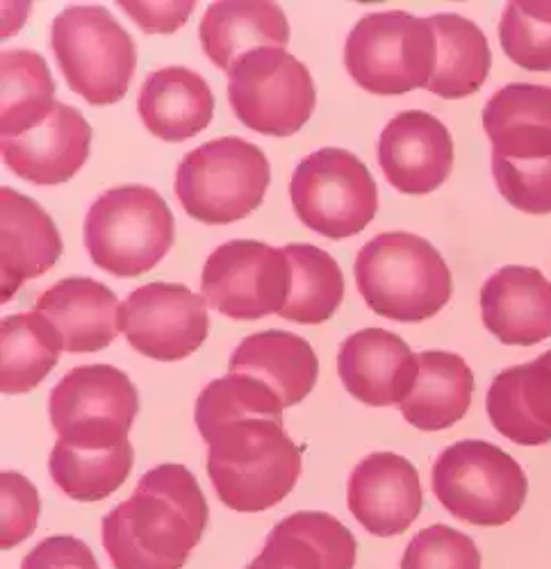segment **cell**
<instances>
[{
  "mask_svg": "<svg viewBox=\"0 0 551 569\" xmlns=\"http://www.w3.org/2000/svg\"><path fill=\"white\" fill-rule=\"evenodd\" d=\"M228 373L260 378L285 408L303 401L319 376V362L312 347L288 330H262L240 342L228 360Z\"/></svg>",
  "mask_w": 551,
  "mask_h": 569,
  "instance_id": "26",
  "label": "cell"
},
{
  "mask_svg": "<svg viewBox=\"0 0 551 569\" xmlns=\"http://www.w3.org/2000/svg\"><path fill=\"white\" fill-rule=\"evenodd\" d=\"M132 445L126 440L114 449H78L56 442L49 460L53 483L73 501L91 503L117 492L132 469Z\"/></svg>",
  "mask_w": 551,
  "mask_h": 569,
  "instance_id": "31",
  "label": "cell"
},
{
  "mask_svg": "<svg viewBox=\"0 0 551 569\" xmlns=\"http://www.w3.org/2000/svg\"><path fill=\"white\" fill-rule=\"evenodd\" d=\"M435 60L438 41L431 21L399 10L362 17L344 43L349 76L374 97H401L427 87Z\"/></svg>",
  "mask_w": 551,
  "mask_h": 569,
  "instance_id": "6",
  "label": "cell"
},
{
  "mask_svg": "<svg viewBox=\"0 0 551 569\" xmlns=\"http://www.w3.org/2000/svg\"><path fill=\"white\" fill-rule=\"evenodd\" d=\"M283 251L292 267V290L281 317L305 326L329 321L344 299L340 264L310 244H290Z\"/></svg>",
  "mask_w": 551,
  "mask_h": 569,
  "instance_id": "32",
  "label": "cell"
},
{
  "mask_svg": "<svg viewBox=\"0 0 551 569\" xmlns=\"http://www.w3.org/2000/svg\"><path fill=\"white\" fill-rule=\"evenodd\" d=\"M0 390L3 395L32 392L58 365L64 342L58 328L41 312H21L0 323Z\"/></svg>",
  "mask_w": 551,
  "mask_h": 569,
  "instance_id": "29",
  "label": "cell"
},
{
  "mask_svg": "<svg viewBox=\"0 0 551 569\" xmlns=\"http://www.w3.org/2000/svg\"><path fill=\"white\" fill-rule=\"evenodd\" d=\"M137 112L149 132L178 144L210 126L214 97L201 73L188 67H167L144 80Z\"/></svg>",
  "mask_w": 551,
  "mask_h": 569,
  "instance_id": "25",
  "label": "cell"
},
{
  "mask_svg": "<svg viewBox=\"0 0 551 569\" xmlns=\"http://www.w3.org/2000/svg\"><path fill=\"white\" fill-rule=\"evenodd\" d=\"M208 477L231 510L262 512L294 490L301 453L283 421L242 419L208 440Z\"/></svg>",
  "mask_w": 551,
  "mask_h": 569,
  "instance_id": "2",
  "label": "cell"
},
{
  "mask_svg": "<svg viewBox=\"0 0 551 569\" xmlns=\"http://www.w3.org/2000/svg\"><path fill=\"white\" fill-rule=\"evenodd\" d=\"M236 117L269 137H290L312 117L317 91L308 67L285 49H260L228 71Z\"/></svg>",
  "mask_w": 551,
  "mask_h": 569,
  "instance_id": "11",
  "label": "cell"
},
{
  "mask_svg": "<svg viewBox=\"0 0 551 569\" xmlns=\"http://www.w3.org/2000/svg\"><path fill=\"white\" fill-rule=\"evenodd\" d=\"M173 214L153 187L108 189L84 219V247L97 267L117 278L151 271L173 247Z\"/></svg>",
  "mask_w": 551,
  "mask_h": 569,
  "instance_id": "5",
  "label": "cell"
},
{
  "mask_svg": "<svg viewBox=\"0 0 551 569\" xmlns=\"http://www.w3.org/2000/svg\"><path fill=\"white\" fill-rule=\"evenodd\" d=\"M283 408L281 397L260 378L226 373L201 390L194 408V421L208 442L223 426L242 419L283 421Z\"/></svg>",
  "mask_w": 551,
  "mask_h": 569,
  "instance_id": "33",
  "label": "cell"
},
{
  "mask_svg": "<svg viewBox=\"0 0 551 569\" xmlns=\"http://www.w3.org/2000/svg\"><path fill=\"white\" fill-rule=\"evenodd\" d=\"M91 126L71 106L58 103L39 128L19 137H3V162L19 178L53 187L71 180L89 158Z\"/></svg>",
  "mask_w": 551,
  "mask_h": 569,
  "instance_id": "18",
  "label": "cell"
},
{
  "mask_svg": "<svg viewBox=\"0 0 551 569\" xmlns=\"http://www.w3.org/2000/svg\"><path fill=\"white\" fill-rule=\"evenodd\" d=\"M353 276L372 312L403 323L435 317L453 290L438 249L412 232L377 234L358 251Z\"/></svg>",
  "mask_w": 551,
  "mask_h": 569,
  "instance_id": "3",
  "label": "cell"
},
{
  "mask_svg": "<svg viewBox=\"0 0 551 569\" xmlns=\"http://www.w3.org/2000/svg\"><path fill=\"white\" fill-rule=\"evenodd\" d=\"M347 392L364 406H401L418 378V353L385 328H362L338 351Z\"/></svg>",
  "mask_w": 551,
  "mask_h": 569,
  "instance_id": "16",
  "label": "cell"
},
{
  "mask_svg": "<svg viewBox=\"0 0 551 569\" xmlns=\"http://www.w3.org/2000/svg\"><path fill=\"white\" fill-rule=\"evenodd\" d=\"M269 182L271 167L260 147L240 137H219L180 160L173 192L192 219L221 226L258 210Z\"/></svg>",
  "mask_w": 551,
  "mask_h": 569,
  "instance_id": "4",
  "label": "cell"
},
{
  "mask_svg": "<svg viewBox=\"0 0 551 569\" xmlns=\"http://www.w3.org/2000/svg\"><path fill=\"white\" fill-rule=\"evenodd\" d=\"M347 503L364 531L379 538L401 536L424 506L420 473L399 453L379 451L367 456L351 471Z\"/></svg>",
  "mask_w": 551,
  "mask_h": 569,
  "instance_id": "14",
  "label": "cell"
},
{
  "mask_svg": "<svg viewBox=\"0 0 551 569\" xmlns=\"http://www.w3.org/2000/svg\"><path fill=\"white\" fill-rule=\"evenodd\" d=\"M485 410L503 438L522 447L551 442V365L535 358L497 373Z\"/></svg>",
  "mask_w": 551,
  "mask_h": 569,
  "instance_id": "22",
  "label": "cell"
},
{
  "mask_svg": "<svg viewBox=\"0 0 551 569\" xmlns=\"http://www.w3.org/2000/svg\"><path fill=\"white\" fill-rule=\"evenodd\" d=\"M58 328L67 353H94L121 333V303L94 278H64L46 290L34 306Z\"/></svg>",
  "mask_w": 551,
  "mask_h": 569,
  "instance_id": "19",
  "label": "cell"
},
{
  "mask_svg": "<svg viewBox=\"0 0 551 569\" xmlns=\"http://www.w3.org/2000/svg\"><path fill=\"white\" fill-rule=\"evenodd\" d=\"M540 358H542V360H544V362H547V365H551V349H549V351H547V353H542V356H540Z\"/></svg>",
  "mask_w": 551,
  "mask_h": 569,
  "instance_id": "40",
  "label": "cell"
},
{
  "mask_svg": "<svg viewBox=\"0 0 551 569\" xmlns=\"http://www.w3.org/2000/svg\"><path fill=\"white\" fill-rule=\"evenodd\" d=\"M290 197L299 221L329 240L362 232L379 210L370 169L342 149H321L303 158L294 169Z\"/></svg>",
  "mask_w": 551,
  "mask_h": 569,
  "instance_id": "9",
  "label": "cell"
},
{
  "mask_svg": "<svg viewBox=\"0 0 551 569\" xmlns=\"http://www.w3.org/2000/svg\"><path fill=\"white\" fill-rule=\"evenodd\" d=\"M21 569H101L91 549L71 536H53L39 542L21 562Z\"/></svg>",
  "mask_w": 551,
  "mask_h": 569,
  "instance_id": "38",
  "label": "cell"
},
{
  "mask_svg": "<svg viewBox=\"0 0 551 569\" xmlns=\"http://www.w3.org/2000/svg\"><path fill=\"white\" fill-rule=\"evenodd\" d=\"M51 46L67 84L91 106L126 97L137 67L132 37L103 6H71L51 26Z\"/></svg>",
  "mask_w": 551,
  "mask_h": 569,
  "instance_id": "8",
  "label": "cell"
},
{
  "mask_svg": "<svg viewBox=\"0 0 551 569\" xmlns=\"http://www.w3.org/2000/svg\"><path fill=\"white\" fill-rule=\"evenodd\" d=\"M481 317L509 347H533L551 338V280L535 267H501L481 288Z\"/></svg>",
  "mask_w": 551,
  "mask_h": 569,
  "instance_id": "17",
  "label": "cell"
},
{
  "mask_svg": "<svg viewBox=\"0 0 551 569\" xmlns=\"http://www.w3.org/2000/svg\"><path fill=\"white\" fill-rule=\"evenodd\" d=\"M0 221H3V303L12 301L26 280L51 271L62 256V237L43 208L12 187L0 189Z\"/></svg>",
  "mask_w": 551,
  "mask_h": 569,
  "instance_id": "20",
  "label": "cell"
},
{
  "mask_svg": "<svg viewBox=\"0 0 551 569\" xmlns=\"http://www.w3.org/2000/svg\"><path fill=\"white\" fill-rule=\"evenodd\" d=\"M501 49L518 67L551 71V0H513L499 21Z\"/></svg>",
  "mask_w": 551,
  "mask_h": 569,
  "instance_id": "34",
  "label": "cell"
},
{
  "mask_svg": "<svg viewBox=\"0 0 551 569\" xmlns=\"http://www.w3.org/2000/svg\"><path fill=\"white\" fill-rule=\"evenodd\" d=\"M0 490H3V529H0V547L8 551L34 533L41 503L32 481L26 479L19 471L0 473Z\"/></svg>",
  "mask_w": 551,
  "mask_h": 569,
  "instance_id": "37",
  "label": "cell"
},
{
  "mask_svg": "<svg viewBox=\"0 0 551 569\" xmlns=\"http://www.w3.org/2000/svg\"><path fill=\"white\" fill-rule=\"evenodd\" d=\"M379 164L401 194H431L453 169V139L429 112L397 114L381 132Z\"/></svg>",
  "mask_w": 551,
  "mask_h": 569,
  "instance_id": "15",
  "label": "cell"
},
{
  "mask_svg": "<svg viewBox=\"0 0 551 569\" xmlns=\"http://www.w3.org/2000/svg\"><path fill=\"white\" fill-rule=\"evenodd\" d=\"M206 299L180 282H151L121 303V333L147 358L176 362L192 356L208 338Z\"/></svg>",
  "mask_w": 551,
  "mask_h": 569,
  "instance_id": "13",
  "label": "cell"
},
{
  "mask_svg": "<svg viewBox=\"0 0 551 569\" xmlns=\"http://www.w3.org/2000/svg\"><path fill=\"white\" fill-rule=\"evenodd\" d=\"M256 560L262 569H353L355 538L329 512H294L269 531Z\"/></svg>",
  "mask_w": 551,
  "mask_h": 569,
  "instance_id": "24",
  "label": "cell"
},
{
  "mask_svg": "<svg viewBox=\"0 0 551 569\" xmlns=\"http://www.w3.org/2000/svg\"><path fill=\"white\" fill-rule=\"evenodd\" d=\"M292 290V267L283 249L233 240L217 247L203 264L201 297L238 321L281 315Z\"/></svg>",
  "mask_w": 551,
  "mask_h": 569,
  "instance_id": "12",
  "label": "cell"
},
{
  "mask_svg": "<svg viewBox=\"0 0 551 569\" xmlns=\"http://www.w3.org/2000/svg\"><path fill=\"white\" fill-rule=\"evenodd\" d=\"M3 108L0 132L19 137L39 128L56 110V82L49 64L34 51H6L3 60Z\"/></svg>",
  "mask_w": 551,
  "mask_h": 569,
  "instance_id": "30",
  "label": "cell"
},
{
  "mask_svg": "<svg viewBox=\"0 0 551 569\" xmlns=\"http://www.w3.org/2000/svg\"><path fill=\"white\" fill-rule=\"evenodd\" d=\"M438 501L474 527H503L522 510L529 479L520 462L483 440L447 447L431 471Z\"/></svg>",
  "mask_w": 551,
  "mask_h": 569,
  "instance_id": "7",
  "label": "cell"
},
{
  "mask_svg": "<svg viewBox=\"0 0 551 569\" xmlns=\"http://www.w3.org/2000/svg\"><path fill=\"white\" fill-rule=\"evenodd\" d=\"M492 176L499 194L520 212H551V158L522 162L492 153Z\"/></svg>",
  "mask_w": 551,
  "mask_h": 569,
  "instance_id": "35",
  "label": "cell"
},
{
  "mask_svg": "<svg viewBox=\"0 0 551 569\" xmlns=\"http://www.w3.org/2000/svg\"><path fill=\"white\" fill-rule=\"evenodd\" d=\"M206 527L208 501L194 473L160 465L103 517V547L114 569H182Z\"/></svg>",
  "mask_w": 551,
  "mask_h": 569,
  "instance_id": "1",
  "label": "cell"
},
{
  "mask_svg": "<svg viewBox=\"0 0 551 569\" xmlns=\"http://www.w3.org/2000/svg\"><path fill=\"white\" fill-rule=\"evenodd\" d=\"M247 569H262V567H260V562H258V560H253V562H251Z\"/></svg>",
  "mask_w": 551,
  "mask_h": 569,
  "instance_id": "41",
  "label": "cell"
},
{
  "mask_svg": "<svg viewBox=\"0 0 551 569\" xmlns=\"http://www.w3.org/2000/svg\"><path fill=\"white\" fill-rule=\"evenodd\" d=\"M483 130L494 156L522 162L551 158V87H501L483 108Z\"/></svg>",
  "mask_w": 551,
  "mask_h": 569,
  "instance_id": "23",
  "label": "cell"
},
{
  "mask_svg": "<svg viewBox=\"0 0 551 569\" xmlns=\"http://www.w3.org/2000/svg\"><path fill=\"white\" fill-rule=\"evenodd\" d=\"M401 569H481V551L470 536L433 525L410 540Z\"/></svg>",
  "mask_w": 551,
  "mask_h": 569,
  "instance_id": "36",
  "label": "cell"
},
{
  "mask_svg": "<svg viewBox=\"0 0 551 569\" xmlns=\"http://www.w3.org/2000/svg\"><path fill=\"white\" fill-rule=\"evenodd\" d=\"M140 395L112 365L73 367L49 399L58 440L78 449H114L128 440Z\"/></svg>",
  "mask_w": 551,
  "mask_h": 569,
  "instance_id": "10",
  "label": "cell"
},
{
  "mask_svg": "<svg viewBox=\"0 0 551 569\" xmlns=\"http://www.w3.org/2000/svg\"><path fill=\"white\" fill-rule=\"evenodd\" d=\"M199 37L208 60L228 73L251 51L285 49L290 23L281 6L267 0H226L208 8Z\"/></svg>",
  "mask_w": 551,
  "mask_h": 569,
  "instance_id": "21",
  "label": "cell"
},
{
  "mask_svg": "<svg viewBox=\"0 0 551 569\" xmlns=\"http://www.w3.org/2000/svg\"><path fill=\"white\" fill-rule=\"evenodd\" d=\"M474 395L470 365L449 351L418 353V378L399 406L403 419L420 431H444L461 421Z\"/></svg>",
  "mask_w": 551,
  "mask_h": 569,
  "instance_id": "27",
  "label": "cell"
},
{
  "mask_svg": "<svg viewBox=\"0 0 551 569\" xmlns=\"http://www.w3.org/2000/svg\"><path fill=\"white\" fill-rule=\"evenodd\" d=\"M429 21L435 30L438 60L427 89L449 101L472 97L483 87L492 67L485 34L461 14H433Z\"/></svg>",
  "mask_w": 551,
  "mask_h": 569,
  "instance_id": "28",
  "label": "cell"
},
{
  "mask_svg": "<svg viewBox=\"0 0 551 569\" xmlns=\"http://www.w3.org/2000/svg\"><path fill=\"white\" fill-rule=\"evenodd\" d=\"M119 8L149 34H171L190 21L197 10L194 0L180 3H140V0H121Z\"/></svg>",
  "mask_w": 551,
  "mask_h": 569,
  "instance_id": "39",
  "label": "cell"
}]
</instances>
